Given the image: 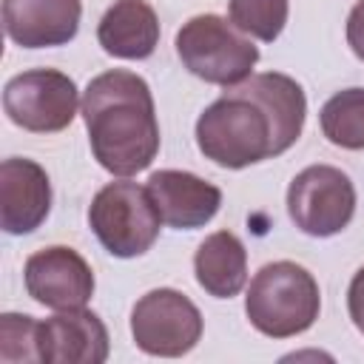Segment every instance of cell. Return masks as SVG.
<instances>
[{"label": "cell", "instance_id": "1", "mask_svg": "<svg viewBox=\"0 0 364 364\" xmlns=\"http://www.w3.org/2000/svg\"><path fill=\"white\" fill-rule=\"evenodd\" d=\"M307 97L279 71L250 74L225 88L196 119V145L219 168H247L282 156L304 128Z\"/></svg>", "mask_w": 364, "mask_h": 364}, {"label": "cell", "instance_id": "2", "mask_svg": "<svg viewBox=\"0 0 364 364\" xmlns=\"http://www.w3.org/2000/svg\"><path fill=\"white\" fill-rule=\"evenodd\" d=\"M82 119L94 159L114 176H134L159 154L154 94L134 71L97 74L82 94Z\"/></svg>", "mask_w": 364, "mask_h": 364}, {"label": "cell", "instance_id": "3", "mask_svg": "<svg viewBox=\"0 0 364 364\" xmlns=\"http://www.w3.org/2000/svg\"><path fill=\"white\" fill-rule=\"evenodd\" d=\"M318 310V282L307 267L287 259L259 267L245 296L247 321L267 338H290L310 330Z\"/></svg>", "mask_w": 364, "mask_h": 364}, {"label": "cell", "instance_id": "4", "mask_svg": "<svg viewBox=\"0 0 364 364\" xmlns=\"http://www.w3.org/2000/svg\"><path fill=\"white\" fill-rule=\"evenodd\" d=\"M176 54L193 77L222 88L245 82L259 63V48L219 14H196L182 23Z\"/></svg>", "mask_w": 364, "mask_h": 364}, {"label": "cell", "instance_id": "5", "mask_svg": "<svg viewBox=\"0 0 364 364\" xmlns=\"http://www.w3.org/2000/svg\"><path fill=\"white\" fill-rule=\"evenodd\" d=\"M88 225L111 256L134 259L154 247L162 216L148 185H136L122 176L119 182H108L94 193Z\"/></svg>", "mask_w": 364, "mask_h": 364}, {"label": "cell", "instance_id": "6", "mask_svg": "<svg viewBox=\"0 0 364 364\" xmlns=\"http://www.w3.org/2000/svg\"><path fill=\"white\" fill-rule=\"evenodd\" d=\"M134 344L159 358H179L202 338L199 307L173 287H156L136 299L131 310Z\"/></svg>", "mask_w": 364, "mask_h": 364}, {"label": "cell", "instance_id": "7", "mask_svg": "<svg viewBox=\"0 0 364 364\" xmlns=\"http://www.w3.org/2000/svg\"><path fill=\"white\" fill-rule=\"evenodd\" d=\"M287 213L307 236H336L355 213L353 179L333 165H310L299 171L287 188Z\"/></svg>", "mask_w": 364, "mask_h": 364}, {"label": "cell", "instance_id": "8", "mask_svg": "<svg viewBox=\"0 0 364 364\" xmlns=\"http://www.w3.org/2000/svg\"><path fill=\"white\" fill-rule=\"evenodd\" d=\"M77 82L57 68H31L11 77L3 88L9 119L31 134H57L77 117Z\"/></svg>", "mask_w": 364, "mask_h": 364}, {"label": "cell", "instance_id": "9", "mask_svg": "<svg viewBox=\"0 0 364 364\" xmlns=\"http://www.w3.org/2000/svg\"><path fill=\"white\" fill-rule=\"evenodd\" d=\"M26 293L51 310H74L85 307L94 296V273L91 264L65 245H51L26 259L23 267Z\"/></svg>", "mask_w": 364, "mask_h": 364}, {"label": "cell", "instance_id": "10", "mask_svg": "<svg viewBox=\"0 0 364 364\" xmlns=\"http://www.w3.org/2000/svg\"><path fill=\"white\" fill-rule=\"evenodd\" d=\"M51 213V182L40 162L9 156L0 162V225L11 236L34 233Z\"/></svg>", "mask_w": 364, "mask_h": 364}, {"label": "cell", "instance_id": "11", "mask_svg": "<svg viewBox=\"0 0 364 364\" xmlns=\"http://www.w3.org/2000/svg\"><path fill=\"white\" fill-rule=\"evenodd\" d=\"M82 0H3V26L23 48H54L77 37Z\"/></svg>", "mask_w": 364, "mask_h": 364}, {"label": "cell", "instance_id": "12", "mask_svg": "<svg viewBox=\"0 0 364 364\" xmlns=\"http://www.w3.org/2000/svg\"><path fill=\"white\" fill-rule=\"evenodd\" d=\"M148 191L162 222L176 230L205 228L222 208V191L191 171H154L148 176Z\"/></svg>", "mask_w": 364, "mask_h": 364}, {"label": "cell", "instance_id": "13", "mask_svg": "<svg viewBox=\"0 0 364 364\" xmlns=\"http://www.w3.org/2000/svg\"><path fill=\"white\" fill-rule=\"evenodd\" d=\"M43 364H102L108 358V330L85 307L60 310L40 321Z\"/></svg>", "mask_w": 364, "mask_h": 364}, {"label": "cell", "instance_id": "14", "mask_svg": "<svg viewBox=\"0 0 364 364\" xmlns=\"http://www.w3.org/2000/svg\"><path fill=\"white\" fill-rule=\"evenodd\" d=\"M105 54L119 60H148L159 46V17L145 0H114L97 26Z\"/></svg>", "mask_w": 364, "mask_h": 364}, {"label": "cell", "instance_id": "15", "mask_svg": "<svg viewBox=\"0 0 364 364\" xmlns=\"http://www.w3.org/2000/svg\"><path fill=\"white\" fill-rule=\"evenodd\" d=\"M193 273L199 287L213 299H230L242 293L247 282V250L230 230H216L193 253Z\"/></svg>", "mask_w": 364, "mask_h": 364}, {"label": "cell", "instance_id": "16", "mask_svg": "<svg viewBox=\"0 0 364 364\" xmlns=\"http://www.w3.org/2000/svg\"><path fill=\"white\" fill-rule=\"evenodd\" d=\"M327 142L344 151H364V88H344L333 94L318 114Z\"/></svg>", "mask_w": 364, "mask_h": 364}, {"label": "cell", "instance_id": "17", "mask_svg": "<svg viewBox=\"0 0 364 364\" xmlns=\"http://www.w3.org/2000/svg\"><path fill=\"white\" fill-rule=\"evenodd\" d=\"M290 14V0H228V20L247 37L273 43Z\"/></svg>", "mask_w": 364, "mask_h": 364}, {"label": "cell", "instance_id": "18", "mask_svg": "<svg viewBox=\"0 0 364 364\" xmlns=\"http://www.w3.org/2000/svg\"><path fill=\"white\" fill-rule=\"evenodd\" d=\"M0 361L6 364H43L40 321L26 313L0 316Z\"/></svg>", "mask_w": 364, "mask_h": 364}, {"label": "cell", "instance_id": "19", "mask_svg": "<svg viewBox=\"0 0 364 364\" xmlns=\"http://www.w3.org/2000/svg\"><path fill=\"white\" fill-rule=\"evenodd\" d=\"M347 46L364 63V0H358L347 14Z\"/></svg>", "mask_w": 364, "mask_h": 364}, {"label": "cell", "instance_id": "20", "mask_svg": "<svg viewBox=\"0 0 364 364\" xmlns=\"http://www.w3.org/2000/svg\"><path fill=\"white\" fill-rule=\"evenodd\" d=\"M347 310H350L355 330L364 333V267H358V273L353 276V282L347 287Z\"/></svg>", "mask_w": 364, "mask_h": 364}]
</instances>
